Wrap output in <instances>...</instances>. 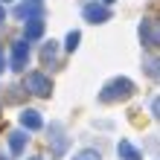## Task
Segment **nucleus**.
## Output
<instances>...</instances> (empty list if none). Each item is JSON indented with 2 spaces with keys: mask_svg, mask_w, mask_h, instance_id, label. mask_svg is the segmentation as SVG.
<instances>
[{
  "mask_svg": "<svg viewBox=\"0 0 160 160\" xmlns=\"http://www.w3.org/2000/svg\"><path fill=\"white\" fill-rule=\"evenodd\" d=\"M41 35H44V21H29V23L23 26V41L26 44H29V41H38Z\"/></svg>",
  "mask_w": 160,
  "mask_h": 160,
  "instance_id": "obj_12",
  "label": "nucleus"
},
{
  "mask_svg": "<svg viewBox=\"0 0 160 160\" xmlns=\"http://www.w3.org/2000/svg\"><path fill=\"white\" fill-rule=\"evenodd\" d=\"M6 70V58H3V50H0V73Z\"/></svg>",
  "mask_w": 160,
  "mask_h": 160,
  "instance_id": "obj_17",
  "label": "nucleus"
},
{
  "mask_svg": "<svg viewBox=\"0 0 160 160\" xmlns=\"http://www.w3.org/2000/svg\"><path fill=\"white\" fill-rule=\"evenodd\" d=\"M35 3H41V0H35Z\"/></svg>",
  "mask_w": 160,
  "mask_h": 160,
  "instance_id": "obj_23",
  "label": "nucleus"
},
{
  "mask_svg": "<svg viewBox=\"0 0 160 160\" xmlns=\"http://www.w3.org/2000/svg\"><path fill=\"white\" fill-rule=\"evenodd\" d=\"M134 93H137V84L131 82L128 76H114V79H108L105 84H102L99 102H102V105H114V102H125V99H131Z\"/></svg>",
  "mask_w": 160,
  "mask_h": 160,
  "instance_id": "obj_1",
  "label": "nucleus"
},
{
  "mask_svg": "<svg viewBox=\"0 0 160 160\" xmlns=\"http://www.w3.org/2000/svg\"><path fill=\"white\" fill-rule=\"evenodd\" d=\"M12 15L18 21L29 23V21H44V3H35V0H23L12 9Z\"/></svg>",
  "mask_w": 160,
  "mask_h": 160,
  "instance_id": "obj_5",
  "label": "nucleus"
},
{
  "mask_svg": "<svg viewBox=\"0 0 160 160\" xmlns=\"http://www.w3.org/2000/svg\"><path fill=\"white\" fill-rule=\"evenodd\" d=\"M26 61H29V44L26 41L12 44V61H9V67L21 73V70H26Z\"/></svg>",
  "mask_w": 160,
  "mask_h": 160,
  "instance_id": "obj_7",
  "label": "nucleus"
},
{
  "mask_svg": "<svg viewBox=\"0 0 160 160\" xmlns=\"http://www.w3.org/2000/svg\"><path fill=\"white\" fill-rule=\"evenodd\" d=\"M41 61L47 64V67H55V64H58V44H55V41H47V44H44Z\"/></svg>",
  "mask_w": 160,
  "mask_h": 160,
  "instance_id": "obj_11",
  "label": "nucleus"
},
{
  "mask_svg": "<svg viewBox=\"0 0 160 160\" xmlns=\"http://www.w3.org/2000/svg\"><path fill=\"white\" fill-rule=\"evenodd\" d=\"M137 35H140V44L146 50H157L160 47V21L157 18H143L137 26Z\"/></svg>",
  "mask_w": 160,
  "mask_h": 160,
  "instance_id": "obj_2",
  "label": "nucleus"
},
{
  "mask_svg": "<svg viewBox=\"0 0 160 160\" xmlns=\"http://www.w3.org/2000/svg\"><path fill=\"white\" fill-rule=\"evenodd\" d=\"M3 3H9V0H0V6H3Z\"/></svg>",
  "mask_w": 160,
  "mask_h": 160,
  "instance_id": "obj_21",
  "label": "nucleus"
},
{
  "mask_svg": "<svg viewBox=\"0 0 160 160\" xmlns=\"http://www.w3.org/2000/svg\"><path fill=\"white\" fill-rule=\"evenodd\" d=\"M73 160H102V157H99V152H93V148H84V152H79Z\"/></svg>",
  "mask_w": 160,
  "mask_h": 160,
  "instance_id": "obj_15",
  "label": "nucleus"
},
{
  "mask_svg": "<svg viewBox=\"0 0 160 160\" xmlns=\"http://www.w3.org/2000/svg\"><path fill=\"white\" fill-rule=\"evenodd\" d=\"M23 88L29 90L32 96L50 99V93H52V82H50V76H44V73L32 70V73H26V79H23Z\"/></svg>",
  "mask_w": 160,
  "mask_h": 160,
  "instance_id": "obj_4",
  "label": "nucleus"
},
{
  "mask_svg": "<svg viewBox=\"0 0 160 160\" xmlns=\"http://www.w3.org/2000/svg\"><path fill=\"white\" fill-rule=\"evenodd\" d=\"M67 148H70V137L64 131V125L61 122H50V154L55 160H61L67 154Z\"/></svg>",
  "mask_w": 160,
  "mask_h": 160,
  "instance_id": "obj_3",
  "label": "nucleus"
},
{
  "mask_svg": "<svg viewBox=\"0 0 160 160\" xmlns=\"http://www.w3.org/2000/svg\"><path fill=\"white\" fill-rule=\"evenodd\" d=\"M79 41H82V32L79 29H70L67 32V41H64V50H67V52H76L79 50Z\"/></svg>",
  "mask_w": 160,
  "mask_h": 160,
  "instance_id": "obj_14",
  "label": "nucleus"
},
{
  "mask_svg": "<svg viewBox=\"0 0 160 160\" xmlns=\"http://www.w3.org/2000/svg\"><path fill=\"white\" fill-rule=\"evenodd\" d=\"M32 160H44V157H32Z\"/></svg>",
  "mask_w": 160,
  "mask_h": 160,
  "instance_id": "obj_22",
  "label": "nucleus"
},
{
  "mask_svg": "<svg viewBox=\"0 0 160 160\" xmlns=\"http://www.w3.org/2000/svg\"><path fill=\"white\" fill-rule=\"evenodd\" d=\"M117 154H119V160H143V152H140L131 140H119L117 143Z\"/></svg>",
  "mask_w": 160,
  "mask_h": 160,
  "instance_id": "obj_9",
  "label": "nucleus"
},
{
  "mask_svg": "<svg viewBox=\"0 0 160 160\" xmlns=\"http://www.w3.org/2000/svg\"><path fill=\"white\" fill-rule=\"evenodd\" d=\"M152 114H154V119H160V96L152 102Z\"/></svg>",
  "mask_w": 160,
  "mask_h": 160,
  "instance_id": "obj_16",
  "label": "nucleus"
},
{
  "mask_svg": "<svg viewBox=\"0 0 160 160\" xmlns=\"http://www.w3.org/2000/svg\"><path fill=\"white\" fill-rule=\"evenodd\" d=\"M21 128L23 131H41L44 128V117L38 111H32V108H23L21 111Z\"/></svg>",
  "mask_w": 160,
  "mask_h": 160,
  "instance_id": "obj_8",
  "label": "nucleus"
},
{
  "mask_svg": "<svg viewBox=\"0 0 160 160\" xmlns=\"http://www.w3.org/2000/svg\"><path fill=\"white\" fill-rule=\"evenodd\" d=\"M26 143H29V137H26L23 131H9V152H12L15 157H18V154H23Z\"/></svg>",
  "mask_w": 160,
  "mask_h": 160,
  "instance_id": "obj_10",
  "label": "nucleus"
},
{
  "mask_svg": "<svg viewBox=\"0 0 160 160\" xmlns=\"http://www.w3.org/2000/svg\"><path fill=\"white\" fill-rule=\"evenodd\" d=\"M143 73H146L148 79L160 82V55H157V58H146L143 61Z\"/></svg>",
  "mask_w": 160,
  "mask_h": 160,
  "instance_id": "obj_13",
  "label": "nucleus"
},
{
  "mask_svg": "<svg viewBox=\"0 0 160 160\" xmlns=\"http://www.w3.org/2000/svg\"><path fill=\"white\" fill-rule=\"evenodd\" d=\"M0 160H9V154H3V152H0Z\"/></svg>",
  "mask_w": 160,
  "mask_h": 160,
  "instance_id": "obj_20",
  "label": "nucleus"
},
{
  "mask_svg": "<svg viewBox=\"0 0 160 160\" xmlns=\"http://www.w3.org/2000/svg\"><path fill=\"white\" fill-rule=\"evenodd\" d=\"M93 3H102V6H111L114 0H93Z\"/></svg>",
  "mask_w": 160,
  "mask_h": 160,
  "instance_id": "obj_18",
  "label": "nucleus"
},
{
  "mask_svg": "<svg viewBox=\"0 0 160 160\" xmlns=\"http://www.w3.org/2000/svg\"><path fill=\"white\" fill-rule=\"evenodd\" d=\"M82 18L88 23H108L114 12H111V6H102V3H84L82 6Z\"/></svg>",
  "mask_w": 160,
  "mask_h": 160,
  "instance_id": "obj_6",
  "label": "nucleus"
},
{
  "mask_svg": "<svg viewBox=\"0 0 160 160\" xmlns=\"http://www.w3.org/2000/svg\"><path fill=\"white\" fill-rule=\"evenodd\" d=\"M3 21H6V9L0 6V23H3Z\"/></svg>",
  "mask_w": 160,
  "mask_h": 160,
  "instance_id": "obj_19",
  "label": "nucleus"
}]
</instances>
